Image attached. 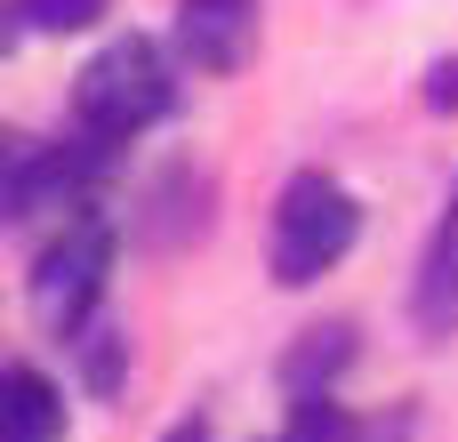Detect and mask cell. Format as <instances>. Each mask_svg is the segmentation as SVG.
Here are the masks:
<instances>
[{"label":"cell","mask_w":458,"mask_h":442,"mask_svg":"<svg viewBox=\"0 0 458 442\" xmlns=\"http://www.w3.org/2000/svg\"><path fill=\"white\" fill-rule=\"evenodd\" d=\"M169 113V64H161V48L153 40H113V48H97L89 64H81V81H72V121H81V137L89 145H129L137 129H153Z\"/></svg>","instance_id":"obj_1"},{"label":"cell","mask_w":458,"mask_h":442,"mask_svg":"<svg viewBox=\"0 0 458 442\" xmlns=\"http://www.w3.org/2000/svg\"><path fill=\"white\" fill-rule=\"evenodd\" d=\"M354 234H362V209H354V193H346L338 177H322V169L290 177L282 201H274V234H266L274 282H290V290L322 282V274L354 250Z\"/></svg>","instance_id":"obj_2"},{"label":"cell","mask_w":458,"mask_h":442,"mask_svg":"<svg viewBox=\"0 0 458 442\" xmlns=\"http://www.w3.org/2000/svg\"><path fill=\"white\" fill-rule=\"evenodd\" d=\"M105 266H113V234H105L97 217H72V225L48 242L40 274H32V314H40L56 338H81V330H89V306L105 298Z\"/></svg>","instance_id":"obj_3"},{"label":"cell","mask_w":458,"mask_h":442,"mask_svg":"<svg viewBox=\"0 0 458 442\" xmlns=\"http://www.w3.org/2000/svg\"><path fill=\"white\" fill-rule=\"evenodd\" d=\"M97 153L105 145H16L8 153V217L81 209L89 185H97Z\"/></svg>","instance_id":"obj_4"},{"label":"cell","mask_w":458,"mask_h":442,"mask_svg":"<svg viewBox=\"0 0 458 442\" xmlns=\"http://www.w3.org/2000/svg\"><path fill=\"white\" fill-rule=\"evenodd\" d=\"M258 40V0H177V48L193 72H242Z\"/></svg>","instance_id":"obj_5"},{"label":"cell","mask_w":458,"mask_h":442,"mask_svg":"<svg viewBox=\"0 0 458 442\" xmlns=\"http://www.w3.org/2000/svg\"><path fill=\"white\" fill-rule=\"evenodd\" d=\"M0 442H64V395L32 362L0 370Z\"/></svg>","instance_id":"obj_6"},{"label":"cell","mask_w":458,"mask_h":442,"mask_svg":"<svg viewBox=\"0 0 458 442\" xmlns=\"http://www.w3.org/2000/svg\"><path fill=\"white\" fill-rule=\"evenodd\" d=\"M419 322H427L435 338L458 330V193H451V209H443V225H435L427 266H419Z\"/></svg>","instance_id":"obj_7"},{"label":"cell","mask_w":458,"mask_h":442,"mask_svg":"<svg viewBox=\"0 0 458 442\" xmlns=\"http://www.w3.org/2000/svg\"><path fill=\"white\" fill-rule=\"evenodd\" d=\"M346 338H354V330H346V322H330V330H306V346H298V354H290V370H282V378H290V387H298V403H306V395H314V378H330V370H338V362H346V354H354V346H346Z\"/></svg>","instance_id":"obj_8"},{"label":"cell","mask_w":458,"mask_h":442,"mask_svg":"<svg viewBox=\"0 0 458 442\" xmlns=\"http://www.w3.org/2000/svg\"><path fill=\"white\" fill-rule=\"evenodd\" d=\"M8 16L24 32H89L105 16V0H8Z\"/></svg>","instance_id":"obj_9"},{"label":"cell","mask_w":458,"mask_h":442,"mask_svg":"<svg viewBox=\"0 0 458 442\" xmlns=\"http://www.w3.org/2000/svg\"><path fill=\"white\" fill-rule=\"evenodd\" d=\"M282 442H354V427H346V411L330 403V395H306L298 403V419H290V435Z\"/></svg>","instance_id":"obj_10"},{"label":"cell","mask_w":458,"mask_h":442,"mask_svg":"<svg viewBox=\"0 0 458 442\" xmlns=\"http://www.w3.org/2000/svg\"><path fill=\"white\" fill-rule=\"evenodd\" d=\"M427 105H435V113H458V56L427 72Z\"/></svg>","instance_id":"obj_11"},{"label":"cell","mask_w":458,"mask_h":442,"mask_svg":"<svg viewBox=\"0 0 458 442\" xmlns=\"http://www.w3.org/2000/svg\"><path fill=\"white\" fill-rule=\"evenodd\" d=\"M169 442H209V427H201V419H193V427H177V435Z\"/></svg>","instance_id":"obj_12"}]
</instances>
